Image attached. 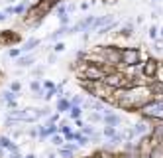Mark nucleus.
<instances>
[{
  "instance_id": "1",
  "label": "nucleus",
  "mask_w": 163,
  "mask_h": 158,
  "mask_svg": "<svg viewBox=\"0 0 163 158\" xmlns=\"http://www.w3.org/2000/svg\"><path fill=\"white\" fill-rule=\"evenodd\" d=\"M83 77L90 79V83L104 81V77H106V69L102 67V65H96V63H85V65H83Z\"/></svg>"
},
{
  "instance_id": "2",
  "label": "nucleus",
  "mask_w": 163,
  "mask_h": 158,
  "mask_svg": "<svg viewBox=\"0 0 163 158\" xmlns=\"http://www.w3.org/2000/svg\"><path fill=\"white\" fill-rule=\"evenodd\" d=\"M100 56H102V61H104V63H110V65L122 63L120 49H118V47H114V45H108V47H100Z\"/></svg>"
},
{
  "instance_id": "3",
  "label": "nucleus",
  "mask_w": 163,
  "mask_h": 158,
  "mask_svg": "<svg viewBox=\"0 0 163 158\" xmlns=\"http://www.w3.org/2000/svg\"><path fill=\"white\" fill-rule=\"evenodd\" d=\"M120 56H122V63L124 65H136L138 61H140V49H136V47H124V49H120Z\"/></svg>"
},
{
  "instance_id": "4",
  "label": "nucleus",
  "mask_w": 163,
  "mask_h": 158,
  "mask_svg": "<svg viewBox=\"0 0 163 158\" xmlns=\"http://www.w3.org/2000/svg\"><path fill=\"white\" fill-rule=\"evenodd\" d=\"M143 115L147 117H155V119H163V101H153V103H147L141 107Z\"/></svg>"
},
{
  "instance_id": "5",
  "label": "nucleus",
  "mask_w": 163,
  "mask_h": 158,
  "mask_svg": "<svg viewBox=\"0 0 163 158\" xmlns=\"http://www.w3.org/2000/svg\"><path fill=\"white\" fill-rule=\"evenodd\" d=\"M104 85H108L112 89H120V87H126L128 85V81L124 75H120V73H110L104 77Z\"/></svg>"
},
{
  "instance_id": "6",
  "label": "nucleus",
  "mask_w": 163,
  "mask_h": 158,
  "mask_svg": "<svg viewBox=\"0 0 163 158\" xmlns=\"http://www.w3.org/2000/svg\"><path fill=\"white\" fill-rule=\"evenodd\" d=\"M157 69H159V61L147 59V61L143 63V75H145V77H153V75H157Z\"/></svg>"
},
{
  "instance_id": "7",
  "label": "nucleus",
  "mask_w": 163,
  "mask_h": 158,
  "mask_svg": "<svg viewBox=\"0 0 163 158\" xmlns=\"http://www.w3.org/2000/svg\"><path fill=\"white\" fill-rule=\"evenodd\" d=\"M37 44H39V40H37V38H32V40H28V42H26V44H24L20 49H22V52H32V49H33Z\"/></svg>"
},
{
  "instance_id": "8",
  "label": "nucleus",
  "mask_w": 163,
  "mask_h": 158,
  "mask_svg": "<svg viewBox=\"0 0 163 158\" xmlns=\"http://www.w3.org/2000/svg\"><path fill=\"white\" fill-rule=\"evenodd\" d=\"M32 63H33V56L20 57V59H18V65H22V67H26V65H32Z\"/></svg>"
},
{
  "instance_id": "9",
  "label": "nucleus",
  "mask_w": 163,
  "mask_h": 158,
  "mask_svg": "<svg viewBox=\"0 0 163 158\" xmlns=\"http://www.w3.org/2000/svg\"><path fill=\"white\" fill-rule=\"evenodd\" d=\"M65 34H69V32H67V28H59V30H57L55 34H51L49 38H51V40H59L61 36H65Z\"/></svg>"
},
{
  "instance_id": "10",
  "label": "nucleus",
  "mask_w": 163,
  "mask_h": 158,
  "mask_svg": "<svg viewBox=\"0 0 163 158\" xmlns=\"http://www.w3.org/2000/svg\"><path fill=\"white\" fill-rule=\"evenodd\" d=\"M118 117H116V115H108V117H106V119H104V123L108 124V126H112V124H118Z\"/></svg>"
},
{
  "instance_id": "11",
  "label": "nucleus",
  "mask_w": 163,
  "mask_h": 158,
  "mask_svg": "<svg viewBox=\"0 0 163 158\" xmlns=\"http://www.w3.org/2000/svg\"><path fill=\"white\" fill-rule=\"evenodd\" d=\"M145 131H147V126H145L143 123L136 124V128H134V133H136V135H141V133H145Z\"/></svg>"
},
{
  "instance_id": "12",
  "label": "nucleus",
  "mask_w": 163,
  "mask_h": 158,
  "mask_svg": "<svg viewBox=\"0 0 163 158\" xmlns=\"http://www.w3.org/2000/svg\"><path fill=\"white\" fill-rule=\"evenodd\" d=\"M149 38H151V40H155V38H157V28H155V26H151V28H149Z\"/></svg>"
},
{
  "instance_id": "13",
  "label": "nucleus",
  "mask_w": 163,
  "mask_h": 158,
  "mask_svg": "<svg viewBox=\"0 0 163 158\" xmlns=\"http://www.w3.org/2000/svg\"><path fill=\"white\" fill-rule=\"evenodd\" d=\"M79 115H81V109H79V107H73V109H71V117H73V119H77Z\"/></svg>"
},
{
  "instance_id": "14",
  "label": "nucleus",
  "mask_w": 163,
  "mask_h": 158,
  "mask_svg": "<svg viewBox=\"0 0 163 158\" xmlns=\"http://www.w3.org/2000/svg\"><path fill=\"white\" fill-rule=\"evenodd\" d=\"M155 135L159 136V138H163V123L159 124V126H155Z\"/></svg>"
},
{
  "instance_id": "15",
  "label": "nucleus",
  "mask_w": 163,
  "mask_h": 158,
  "mask_svg": "<svg viewBox=\"0 0 163 158\" xmlns=\"http://www.w3.org/2000/svg\"><path fill=\"white\" fill-rule=\"evenodd\" d=\"M104 135L106 136H114V128H112V126H106V128H104Z\"/></svg>"
},
{
  "instance_id": "16",
  "label": "nucleus",
  "mask_w": 163,
  "mask_h": 158,
  "mask_svg": "<svg viewBox=\"0 0 163 158\" xmlns=\"http://www.w3.org/2000/svg\"><path fill=\"white\" fill-rule=\"evenodd\" d=\"M20 52H22V49H10V52H8V56L16 57V56H20Z\"/></svg>"
},
{
  "instance_id": "17",
  "label": "nucleus",
  "mask_w": 163,
  "mask_h": 158,
  "mask_svg": "<svg viewBox=\"0 0 163 158\" xmlns=\"http://www.w3.org/2000/svg\"><path fill=\"white\" fill-rule=\"evenodd\" d=\"M67 107H69V103L67 101H59V111H65Z\"/></svg>"
},
{
  "instance_id": "18",
  "label": "nucleus",
  "mask_w": 163,
  "mask_h": 158,
  "mask_svg": "<svg viewBox=\"0 0 163 158\" xmlns=\"http://www.w3.org/2000/svg\"><path fill=\"white\" fill-rule=\"evenodd\" d=\"M0 144H2V146H12V142L8 138H0Z\"/></svg>"
},
{
  "instance_id": "19",
  "label": "nucleus",
  "mask_w": 163,
  "mask_h": 158,
  "mask_svg": "<svg viewBox=\"0 0 163 158\" xmlns=\"http://www.w3.org/2000/svg\"><path fill=\"white\" fill-rule=\"evenodd\" d=\"M63 49H65V45L61 44V42H59V44H55V52H63Z\"/></svg>"
},
{
  "instance_id": "20",
  "label": "nucleus",
  "mask_w": 163,
  "mask_h": 158,
  "mask_svg": "<svg viewBox=\"0 0 163 158\" xmlns=\"http://www.w3.org/2000/svg\"><path fill=\"white\" fill-rule=\"evenodd\" d=\"M32 89H33V91L39 89V81H33V83H32Z\"/></svg>"
},
{
  "instance_id": "21",
  "label": "nucleus",
  "mask_w": 163,
  "mask_h": 158,
  "mask_svg": "<svg viewBox=\"0 0 163 158\" xmlns=\"http://www.w3.org/2000/svg\"><path fill=\"white\" fill-rule=\"evenodd\" d=\"M90 121H100V115H96V113L90 115Z\"/></svg>"
},
{
  "instance_id": "22",
  "label": "nucleus",
  "mask_w": 163,
  "mask_h": 158,
  "mask_svg": "<svg viewBox=\"0 0 163 158\" xmlns=\"http://www.w3.org/2000/svg\"><path fill=\"white\" fill-rule=\"evenodd\" d=\"M2 20H6V12H0V22Z\"/></svg>"
},
{
  "instance_id": "23",
  "label": "nucleus",
  "mask_w": 163,
  "mask_h": 158,
  "mask_svg": "<svg viewBox=\"0 0 163 158\" xmlns=\"http://www.w3.org/2000/svg\"><path fill=\"white\" fill-rule=\"evenodd\" d=\"M124 158H140V156H136V154H126Z\"/></svg>"
},
{
  "instance_id": "24",
  "label": "nucleus",
  "mask_w": 163,
  "mask_h": 158,
  "mask_svg": "<svg viewBox=\"0 0 163 158\" xmlns=\"http://www.w3.org/2000/svg\"><path fill=\"white\" fill-rule=\"evenodd\" d=\"M28 158H35V156H32V154H30V156H28Z\"/></svg>"
},
{
  "instance_id": "25",
  "label": "nucleus",
  "mask_w": 163,
  "mask_h": 158,
  "mask_svg": "<svg viewBox=\"0 0 163 158\" xmlns=\"http://www.w3.org/2000/svg\"><path fill=\"white\" fill-rule=\"evenodd\" d=\"M161 36H163V28H161Z\"/></svg>"
},
{
  "instance_id": "26",
  "label": "nucleus",
  "mask_w": 163,
  "mask_h": 158,
  "mask_svg": "<svg viewBox=\"0 0 163 158\" xmlns=\"http://www.w3.org/2000/svg\"><path fill=\"white\" fill-rule=\"evenodd\" d=\"M96 158H102V156H96Z\"/></svg>"
},
{
  "instance_id": "27",
  "label": "nucleus",
  "mask_w": 163,
  "mask_h": 158,
  "mask_svg": "<svg viewBox=\"0 0 163 158\" xmlns=\"http://www.w3.org/2000/svg\"><path fill=\"white\" fill-rule=\"evenodd\" d=\"M10 2H14V0H10Z\"/></svg>"
}]
</instances>
